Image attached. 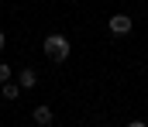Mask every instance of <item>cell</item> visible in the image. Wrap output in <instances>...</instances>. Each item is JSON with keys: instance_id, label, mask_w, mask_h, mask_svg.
Instances as JSON below:
<instances>
[{"instance_id": "4", "label": "cell", "mask_w": 148, "mask_h": 127, "mask_svg": "<svg viewBox=\"0 0 148 127\" xmlns=\"http://www.w3.org/2000/svg\"><path fill=\"white\" fill-rule=\"evenodd\" d=\"M17 83H21V89H31V86L38 83V76L31 69H21V72H17Z\"/></svg>"}, {"instance_id": "6", "label": "cell", "mask_w": 148, "mask_h": 127, "mask_svg": "<svg viewBox=\"0 0 148 127\" xmlns=\"http://www.w3.org/2000/svg\"><path fill=\"white\" fill-rule=\"evenodd\" d=\"M10 76H14V72H10V65H7V62H0V83H7Z\"/></svg>"}, {"instance_id": "7", "label": "cell", "mask_w": 148, "mask_h": 127, "mask_svg": "<svg viewBox=\"0 0 148 127\" xmlns=\"http://www.w3.org/2000/svg\"><path fill=\"white\" fill-rule=\"evenodd\" d=\"M3 45H7V38H3V31H0V48H3Z\"/></svg>"}, {"instance_id": "2", "label": "cell", "mask_w": 148, "mask_h": 127, "mask_svg": "<svg viewBox=\"0 0 148 127\" xmlns=\"http://www.w3.org/2000/svg\"><path fill=\"white\" fill-rule=\"evenodd\" d=\"M131 28H134V21H131L127 14H114L110 17V35H127Z\"/></svg>"}, {"instance_id": "3", "label": "cell", "mask_w": 148, "mask_h": 127, "mask_svg": "<svg viewBox=\"0 0 148 127\" xmlns=\"http://www.w3.org/2000/svg\"><path fill=\"white\" fill-rule=\"evenodd\" d=\"M31 117H35V124H38V127H48L52 120H55L52 107H45V103H41V107H35V113H31Z\"/></svg>"}, {"instance_id": "1", "label": "cell", "mask_w": 148, "mask_h": 127, "mask_svg": "<svg viewBox=\"0 0 148 127\" xmlns=\"http://www.w3.org/2000/svg\"><path fill=\"white\" fill-rule=\"evenodd\" d=\"M41 48H45L48 62H66V58H69V38H66V35H48V38L41 41Z\"/></svg>"}, {"instance_id": "5", "label": "cell", "mask_w": 148, "mask_h": 127, "mask_svg": "<svg viewBox=\"0 0 148 127\" xmlns=\"http://www.w3.org/2000/svg\"><path fill=\"white\" fill-rule=\"evenodd\" d=\"M0 89H3V100H17V93H21V83H0Z\"/></svg>"}]
</instances>
